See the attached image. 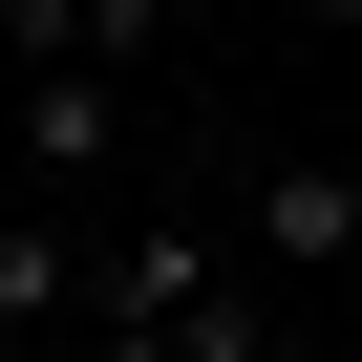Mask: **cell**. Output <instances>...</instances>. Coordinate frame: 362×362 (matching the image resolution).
<instances>
[{
    "label": "cell",
    "mask_w": 362,
    "mask_h": 362,
    "mask_svg": "<svg viewBox=\"0 0 362 362\" xmlns=\"http://www.w3.org/2000/svg\"><path fill=\"white\" fill-rule=\"evenodd\" d=\"M341 362H362V298H341Z\"/></svg>",
    "instance_id": "cell-6"
},
{
    "label": "cell",
    "mask_w": 362,
    "mask_h": 362,
    "mask_svg": "<svg viewBox=\"0 0 362 362\" xmlns=\"http://www.w3.org/2000/svg\"><path fill=\"white\" fill-rule=\"evenodd\" d=\"M0 43H22V64H86V86H107V64L149 43V0H22V22H0Z\"/></svg>",
    "instance_id": "cell-4"
},
{
    "label": "cell",
    "mask_w": 362,
    "mask_h": 362,
    "mask_svg": "<svg viewBox=\"0 0 362 362\" xmlns=\"http://www.w3.org/2000/svg\"><path fill=\"white\" fill-rule=\"evenodd\" d=\"M235 256H256V277H341V298H362V170H341V149H277L256 192H235Z\"/></svg>",
    "instance_id": "cell-1"
},
{
    "label": "cell",
    "mask_w": 362,
    "mask_h": 362,
    "mask_svg": "<svg viewBox=\"0 0 362 362\" xmlns=\"http://www.w3.org/2000/svg\"><path fill=\"white\" fill-rule=\"evenodd\" d=\"M107 149H128V86H86V64H22V170H43V192H86Z\"/></svg>",
    "instance_id": "cell-3"
},
{
    "label": "cell",
    "mask_w": 362,
    "mask_h": 362,
    "mask_svg": "<svg viewBox=\"0 0 362 362\" xmlns=\"http://www.w3.org/2000/svg\"><path fill=\"white\" fill-rule=\"evenodd\" d=\"M86 362H192V341H128V320H86Z\"/></svg>",
    "instance_id": "cell-5"
},
{
    "label": "cell",
    "mask_w": 362,
    "mask_h": 362,
    "mask_svg": "<svg viewBox=\"0 0 362 362\" xmlns=\"http://www.w3.org/2000/svg\"><path fill=\"white\" fill-rule=\"evenodd\" d=\"M43 341H86V235L0 214V362H43Z\"/></svg>",
    "instance_id": "cell-2"
}]
</instances>
